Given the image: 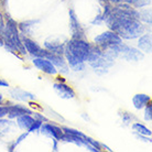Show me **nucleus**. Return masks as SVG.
<instances>
[{
    "label": "nucleus",
    "mask_w": 152,
    "mask_h": 152,
    "mask_svg": "<svg viewBox=\"0 0 152 152\" xmlns=\"http://www.w3.org/2000/svg\"><path fill=\"white\" fill-rule=\"evenodd\" d=\"M103 7H113L119 4H130L134 8H142L149 4V1L143 0H99Z\"/></svg>",
    "instance_id": "nucleus-9"
},
{
    "label": "nucleus",
    "mask_w": 152,
    "mask_h": 152,
    "mask_svg": "<svg viewBox=\"0 0 152 152\" xmlns=\"http://www.w3.org/2000/svg\"><path fill=\"white\" fill-rule=\"evenodd\" d=\"M138 46H139V49L142 52H145V53H151V35L150 34L140 35Z\"/></svg>",
    "instance_id": "nucleus-14"
},
{
    "label": "nucleus",
    "mask_w": 152,
    "mask_h": 152,
    "mask_svg": "<svg viewBox=\"0 0 152 152\" xmlns=\"http://www.w3.org/2000/svg\"><path fill=\"white\" fill-rule=\"evenodd\" d=\"M52 41L50 42L49 40H46L45 43H44V46L45 49L50 52H53V53L56 54H61L63 55L64 54V50H65V44L66 43H62L60 41H54L53 39H51Z\"/></svg>",
    "instance_id": "nucleus-13"
},
{
    "label": "nucleus",
    "mask_w": 152,
    "mask_h": 152,
    "mask_svg": "<svg viewBox=\"0 0 152 152\" xmlns=\"http://www.w3.org/2000/svg\"><path fill=\"white\" fill-rule=\"evenodd\" d=\"M69 24H71V31H72V38L85 40V31L80 26L74 10H69Z\"/></svg>",
    "instance_id": "nucleus-5"
},
{
    "label": "nucleus",
    "mask_w": 152,
    "mask_h": 152,
    "mask_svg": "<svg viewBox=\"0 0 152 152\" xmlns=\"http://www.w3.org/2000/svg\"><path fill=\"white\" fill-rule=\"evenodd\" d=\"M89 53V43L82 39H73L66 42L64 55L69 67L74 71H83Z\"/></svg>",
    "instance_id": "nucleus-2"
},
{
    "label": "nucleus",
    "mask_w": 152,
    "mask_h": 152,
    "mask_svg": "<svg viewBox=\"0 0 152 152\" xmlns=\"http://www.w3.org/2000/svg\"><path fill=\"white\" fill-rule=\"evenodd\" d=\"M120 43H122V39L113 31L104 32V33L99 34L98 37L95 38V44L100 46L102 49L111 45H116V44H120Z\"/></svg>",
    "instance_id": "nucleus-4"
},
{
    "label": "nucleus",
    "mask_w": 152,
    "mask_h": 152,
    "mask_svg": "<svg viewBox=\"0 0 152 152\" xmlns=\"http://www.w3.org/2000/svg\"><path fill=\"white\" fill-rule=\"evenodd\" d=\"M8 120H4V119H1V118H0V127H1V126H4V125H6V124H8Z\"/></svg>",
    "instance_id": "nucleus-25"
},
{
    "label": "nucleus",
    "mask_w": 152,
    "mask_h": 152,
    "mask_svg": "<svg viewBox=\"0 0 152 152\" xmlns=\"http://www.w3.org/2000/svg\"><path fill=\"white\" fill-rule=\"evenodd\" d=\"M10 95L12 96V98L20 100V102H30V100H34L35 96L32 93L26 91L20 88H15L10 91Z\"/></svg>",
    "instance_id": "nucleus-12"
},
{
    "label": "nucleus",
    "mask_w": 152,
    "mask_h": 152,
    "mask_svg": "<svg viewBox=\"0 0 152 152\" xmlns=\"http://www.w3.org/2000/svg\"><path fill=\"white\" fill-rule=\"evenodd\" d=\"M41 125H42V121H40V120H34V122L32 124V126H31L30 128H29V130H28V132H33L35 130H40Z\"/></svg>",
    "instance_id": "nucleus-21"
},
{
    "label": "nucleus",
    "mask_w": 152,
    "mask_h": 152,
    "mask_svg": "<svg viewBox=\"0 0 152 152\" xmlns=\"http://www.w3.org/2000/svg\"><path fill=\"white\" fill-rule=\"evenodd\" d=\"M40 131L43 134H45L52 139H56V140H62V137L64 134L63 129H61L60 127H56V126L50 125V124H44V125L42 124Z\"/></svg>",
    "instance_id": "nucleus-7"
},
{
    "label": "nucleus",
    "mask_w": 152,
    "mask_h": 152,
    "mask_svg": "<svg viewBox=\"0 0 152 152\" xmlns=\"http://www.w3.org/2000/svg\"><path fill=\"white\" fill-rule=\"evenodd\" d=\"M22 42L24 48L29 52V54H31L32 56L34 57H43V54H44L45 49H42L37 42H34L33 40H31L29 38H26V37L23 38Z\"/></svg>",
    "instance_id": "nucleus-8"
},
{
    "label": "nucleus",
    "mask_w": 152,
    "mask_h": 152,
    "mask_svg": "<svg viewBox=\"0 0 152 152\" xmlns=\"http://www.w3.org/2000/svg\"><path fill=\"white\" fill-rule=\"evenodd\" d=\"M34 118H32L30 115H22V116H20L18 117L17 119V122H18V125L21 129H24V130H29L32 124L34 122Z\"/></svg>",
    "instance_id": "nucleus-16"
},
{
    "label": "nucleus",
    "mask_w": 152,
    "mask_h": 152,
    "mask_svg": "<svg viewBox=\"0 0 152 152\" xmlns=\"http://www.w3.org/2000/svg\"><path fill=\"white\" fill-rule=\"evenodd\" d=\"M33 64H34L37 69H39L43 73H45V74H49V75H55L57 73L56 67L49 60L43 58V57H34Z\"/></svg>",
    "instance_id": "nucleus-6"
},
{
    "label": "nucleus",
    "mask_w": 152,
    "mask_h": 152,
    "mask_svg": "<svg viewBox=\"0 0 152 152\" xmlns=\"http://www.w3.org/2000/svg\"><path fill=\"white\" fill-rule=\"evenodd\" d=\"M86 140H87V142L89 143V145H91L94 148L97 149L98 151H102V145H100L99 142H97V141L94 140V139H91V138L87 137V136H86Z\"/></svg>",
    "instance_id": "nucleus-19"
},
{
    "label": "nucleus",
    "mask_w": 152,
    "mask_h": 152,
    "mask_svg": "<svg viewBox=\"0 0 152 152\" xmlns=\"http://www.w3.org/2000/svg\"><path fill=\"white\" fill-rule=\"evenodd\" d=\"M132 129L134 132L139 133V134H142V136H147V137H150L151 136V130L148 129L147 127H145L143 125H141L139 122L137 124H133L132 125Z\"/></svg>",
    "instance_id": "nucleus-17"
},
{
    "label": "nucleus",
    "mask_w": 152,
    "mask_h": 152,
    "mask_svg": "<svg viewBox=\"0 0 152 152\" xmlns=\"http://www.w3.org/2000/svg\"><path fill=\"white\" fill-rule=\"evenodd\" d=\"M28 133H29V132H28V131H27V132H26V133H23V134H21V136H20V137L18 138V140L15 141V143H13V145H12L11 147L9 148V151H13V150H15V147H17V145H19V143H20V142H21V141L23 140V139H26V138H27Z\"/></svg>",
    "instance_id": "nucleus-20"
},
{
    "label": "nucleus",
    "mask_w": 152,
    "mask_h": 152,
    "mask_svg": "<svg viewBox=\"0 0 152 152\" xmlns=\"http://www.w3.org/2000/svg\"><path fill=\"white\" fill-rule=\"evenodd\" d=\"M102 20L110 31L121 39L132 40L145 32V26L140 21L139 11L130 4H119L113 7H104Z\"/></svg>",
    "instance_id": "nucleus-1"
},
{
    "label": "nucleus",
    "mask_w": 152,
    "mask_h": 152,
    "mask_svg": "<svg viewBox=\"0 0 152 152\" xmlns=\"http://www.w3.org/2000/svg\"><path fill=\"white\" fill-rule=\"evenodd\" d=\"M7 114H8L7 106H0V118L7 116Z\"/></svg>",
    "instance_id": "nucleus-22"
},
{
    "label": "nucleus",
    "mask_w": 152,
    "mask_h": 152,
    "mask_svg": "<svg viewBox=\"0 0 152 152\" xmlns=\"http://www.w3.org/2000/svg\"><path fill=\"white\" fill-rule=\"evenodd\" d=\"M149 102H151V98H150V96L145 95V94H138L132 98L133 106L137 109H142Z\"/></svg>",
    "instance_id": "nucleus-15"
},
{
    "label": "nucleus",
    "mask_w": 152,
    "mask_h": 152,
    "mask_svg": "<svg viewBox=\"0 0 152 152\" xmlns=\"http://www.w3.org/2000/svg\"><path fill=\"white\" fill-rule=\"evenodd\" d=\"M34 117L35 118H38V120H40V121H45V122H49V119L48 118H45L44 116H41V115H39V114H35L34 113Z\"/></svg>",
    "instance_id": "nucleus-23"
},
{
    "label": "nucleus",
    "mask_w": 152,
    "mask_h": 152,
    "mask_svg": "<svg viewBox=\"0 0 152 152\" xmlns=\"http://www.w3.org/2000/svg\"><path fill=\"white\" fill-rule=\"evenodd\" d=\"M8 86H9V84L6 80H2V78H0V87H8Z\"/></svg>",
    "instance_id": "nucleus-24"
},
{
    "label": "nucleus",
    "mask_w": 152,
    "mask_h": 152,
    "mask_svg": "<svg viewBox=\"0 0 152 152\" xmlns=\"http://www.w3.org/2000/svg\"><path fill=\"white\" fill-rule=\"evenodd\" d=\"M53 88H54V91L58 94V96L63 99H72L75 97V91H73L69 86L65 85L64 83H61V82L54 83Z\"/></svg>",
    "instance_id": "nucleus-11"
},
{
    "label": "nucleus",
    "mask_w": 152,
    "mask_h": 152,
    "mask_svg": "<svg viewBox=\"0 0 152 152\" xmlns=\"http://www.w3.org/2000/svg\"><path fill=\"white\" fill-rule=\"evenodd\" d=\"M0 34L2 38V43L7 45V49L11 51H17L21 54H26V48L23 45V42H21L18 32V26L17 23L11 19L8 18L7 22L2 29L0 30Z\"/></svg>",
    "instance_id": "nucleus-3"
},
{
    "label": "nucleus",
    "mask_w": 152,
    "mask_h": 152,
    "mask_svg": "<svg viewBox=\"0 0 152 152\" xmlns=\"http://www.w3.org/2000/svg\"><path fill=\"white\" fill-rule=\"evenodd\" d=\"M145 119L147 121H151L152 120V105L151 102H149L145 105Z\"/></svg>",
    "instance_id": "nucleus-18"
},
{
    "label": "nucleus",
    "mask_w": 152,
    "mask_h": 152,
    "mask_svg": "<svg viewBox=\"0 0 152 152\" xmlns=\"http://www.w3.org/2000/svg\"><path fill=\"white\" fill-rule=\"evenodd\" d=\"M8 109V114L7 116L10 119H15V118H18L22 115H32L33 111L27 108L26 106H22V105H11V106H7Z\"/></svg>",
    "instance_id": "nucleus-10"
},
{
    "label": "nucleus",
    "mask_w": 152,
    "mask_h": 152,
    "mask_svg": "<svg viewBox=\"0 0 152 152\" xmlns=\"http://www.w3.org/2000/svg\"><path fill=\"white\" fill-rule=\"evenodd\" d=\"M2 100H4V98H2V95H1V94H0V105H1V104H2Z\"/></svg>",
    "instance_id": "nucleus-26"
}]
</instances>
